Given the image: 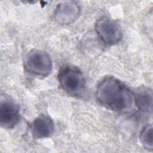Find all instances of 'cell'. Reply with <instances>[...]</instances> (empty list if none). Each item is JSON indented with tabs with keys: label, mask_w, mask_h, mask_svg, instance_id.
<instances>
[{
	"label": "cell",
	"mask_w": 153,
	"mask_h": 153,
	"mask_svg": "<svg viewBox=\"0 0 153 153\" xmlns=\"http://www.w3.org/2000/svg\"><path fill=\"white\" fill-rule=\"evenodd\" d=\"M96 97L101 105L119 112H128L136 106L135 95L113 76L105 77L99 83Z\"/></svg>",
	"instance_id": "1"
},
{
	"label": "cell",
	"mask_w": 153,
	"mask_h": 153,
	"mask_svg": "<svg viewBox=\"0 0 153 153\" xmlns=\"http://www.w3.org/2000/svg\"><path fill=\"white\" fill-rule=\"evenodd\" d=\"M58 80L62 88L71 96H81L84 90L85 80L82 72L77 68L67 66L58 74Z\"/></svg>",
	"instance_id": "2"
},
{
	"label": "cell",
	"mask_w": 153,
	"mask_h": 153,
	"mask_svg": "<svg viewBox=\"0 0 153 153\" xmlns=\"http://www.w3.org/2000/svg\"><path fill=\"white\" fill-rule=\"evenodd\" d=\"M25 68L27 72L34 76L46 77L53 69L51 58L43 50H32L26 57Z\"/></svg>",
	"instance_id": "3"
},
{
	"label": "cell",
	"mask_w": 153,
	"mask_h": 153,
	"mask_svg": "<svg viewBox=\"0 0 153 153\" xmlns=\"http://www.w3.org/2000/svg\"><path fill=\"white\" fill-rule=\"evenodd\" d=\"M95 31L104 43L110 45L118 43L123 38L120 25L107 16L102 17L96 21Z\"/></svg>",
	"instance_id": "4"
},
{
	"label": "cell",
	"mask_w": 153,
	"mask_h": 153,
	"mask_svg": "<svg viewBox=\"0 0 153 153\" xmlns=\"http://www.w3.org/2000/svg\"><path fill=\"white\" fill-rule=\"evenodd\" d=\"M20 119L19 106L8 98L1 99L0 105V124L4 128H12Z\"/></svg>",
	"instance_id": "5"
},
{
	"label": "cell",
	"mask_w": 153,
	"mask_h": 153,
	"mask_svg": "<svg viewBox=\"0 0 153 153\" xmlns=\"http://www.w3.org/2000/svg\"><path fill=\"white\" fill-rule=\"evenodd\" d=\"M80 13L79 5L73 1H64L58 4L54 16L56 21L61 25H68L74 22Z\"/></svg>",
	"instance_id": "6"
},
{
	"label": "cell",
	"mask_w": 153,
	"mask_h": 153,
	"mask_svg": "<svg viewBox=\"0 0 153 153\" xmlns=\"http://www.w3.org/2000/svg\"><path fill=\"white\" fill-rule=\"evenodd\" d=\"M30 130L34 138L37 139L47 138L54 133V123L48 115H40L32 122Z\"/></svg>",
	"instance_id": "7"
},
{
	"label": "cell",
	"mask_w": 153,
	"mask_h": 153,
	"mask_svg": "<svg viewBox=\"0 0 153 153\" xmlns=\"http://www.w3.org/2000/svg\"><path fill=\"white\" fill-rule=\"evenodd\" d=\"M136 106L140 111L145 112H151L152 106V91L143 90L139 91L135 96Z\"/></svg>",
	"instance_id": "8"
},
{
	"label": "cell",
	"mask_w": 153,
	"mask_h": 153,
	"mask_svg": "<svg viewBox=\"0 0 153 153\" xmlns=\"http://www.w3.org/2000/svg\"><path fill=\"white\" fill-rule=\"evenodd\" d=\"M153 131L152 124L145 126L141 130L139 134V139L143 148L152 151L153 149Z\"/></svg>",
	"instance_id": "9"
}]
</instances>
